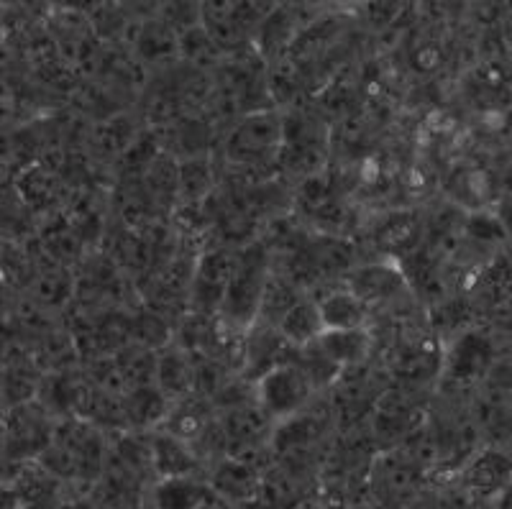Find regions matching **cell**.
Segmentation results:
<instances>
[{
  "instance_id": "obj_18",
  "label": "cell",
  "mask_w": 512,
  "mask_h": 509,
  "mask_svg": "<svg viewBox=\"0 0 512 509\" xmlns=\"http://www.w3.org/2000/svg\"><path fill=\"white\" fill-rule=\"evenodd\" d=\"M164 29H167V26H146L139 41L141 54H146V57H162V54L175 52L177 39Z\"/></svg>"
},
{
  "instance_id": "obj_4",
  "label": "cell",
  "mask_w": 512,
  "mask_h": 509,
  "mask_svg": "<svg viewBox=\"0 0 512 509\" xmlns=\"http://www.w3.org/2000/svg\"><path fill=\"white\" fill-rule=\"evenodd\" d=\"M208 486L210 492L231 507H241V504H249L262 497V479L251 463L239 461V458H226V461L218 463Z\"/></svg>"
},
{
  "instance_id": "obj_2",
  "label": "cell",
  "mask_w": 512,
  "mask_h": 509,
  "mask_svg": "<svg viewBox=\"0 0 512 509\" xmlns=\"http://www.w3.org/2000/svg\"><path fill=\"white\" fill-rule=\"evenodd\" d=\"M256 397H259V407L269 420H290L297 412L303 410L310 400L313 384L308 382V376L295 361L274 366L272 371L254 384Z\"/></svg>"
},
{
  "instance_id": "obj_5",
  "label": "cell",
  "mask_w": 512,
  "mask_h": 509,
  "mask_svg": "<svg viewBox=\"0 0 512 509\" xmlns=\"http://www.w3.org/2000/svg\"><path fill=\"white\" fill-rule=\"evenodd\" d=\"M408 284L410 282L402 269H397L390 261H377V264L351 272L346 290L359 297L364 305H372V302L400 295L402 290H408Z\"/></svg>"
},
{
  "instance_id": "obj_12",
  "label": "cell",
  "mask_w": 512,
  "mask_h": 509,
  "mask_svg": "<svg viewBox=\"0 0 512 509\" xmlns=\"http://www.w3.org/2000/svg\"><path fill=\"white\" fill-rule=\"evenodd\" d=\"M269 423H272V420L264 415L262 407H249L246 402H241V405L228 407V412L223 415V440L228 438L231 443H236V446H241L246 451V448H254L256 440L267 435Z\"/></svg>"
},
{
  "instance_id": "obj_16",
  "label": "cell",
  "mask_w": 512,
  "mask_h": 509,
  "mask_svg": "<svg viewBox=\"0 0 512 509\" xmlns=\"http://www.w3.org/2000/svg\"><path fill=\"white\" fill-rule=\"evenodd\" d=\"M157 376L162 384L164 397H175V400H185V394L192 392V369L190 361L182 353H169L157 361Z\"/></svg>"
},
{
  "instance_id": "obj_11",
  "label": "cell",
  "mask_w": 512,
  "mask_h": 509,
  "mask_svg": "<svg viewBox=\"0 0 512 509\" xmlns=\"http://www.w3.org/2000/svg\"><path fill=\"white\" fill-rule=\"evenodd\" d=\"M318 305L320 323H323V333L326 330H356L364 328L369 318V305L351 295L349 290L331 292L328 297L315 302Z\"/></svg>"
},
{
  "instance_id": "obj_6",
  "label": "cell",
  "mask_w": 512,
  "mask_h": 509,
  "mask_svg": "<svg viewBox=\"0 0 512 509\" xmlns=\"http://www.w3.org/2000/svg\"><path fill=\"white\" fill-rule=\"evenodd\" d=\"M149 456H152V471L159 476V481L187 479L200 469L198 453L192 451L190 443L169 433H157L149 440Z\"/></svg>"
},
{
  "instance_id": "obj_7",
  "label": "cell",
  "mask_w": 512,
  "mask_h": 509,
  "mask_svg": "<svg viewBox=\"0 0 512 509\" xmlns=\"http://www.w3.org/2000/svg\"><path fill=\"white\" fill-rule=\"evenodd\" d=\"M492 353H495V346L482 333H466V336H461L454 343V348H451V353H448L451 379L461 384L474 382L492 364Z\"/></svg>"
},
{
  "instance_id": "obj_14",
  "label": "cell",
  "mask_w": 512,
  "mask_h": 509,
  "mask_svg": "<svg viewBox=\"0 0 512 509\" xmlns=\"http://www.w3.org/2000/svg\"><path fill=\"white\" fill-rule=\"evenodd\" d=\"M280 333L285 338L287 346L292 348H303L308 343H315L323 333V323H320L318 315V305L315 300H297L295 305L287 310L285 315L280 318Z\"/></svg>"
},
{
  "instance_id": "obj_1",
  "label": "cell",
  "mask_w": 512,
  "mask_h": 509,
  "mask_svg": "<svg viewBox=\"0 0 512 509\" xmlns=\"http://www.w3.org/2000/svg\"><path fill=\"white\" fill-rule=\"evenodd\" d=\"M264 284H267V256L256 254V251H249V254L244 251L241 256H236V269H233L221 305L228 323L249 330L259 320Z\"/></svg>"
},
{
  "instance_id": "obj_3",
  "label": "cell",
  "mask_w": 512,
  "mask_h": 509,
  "mask_svg": "<svg viewBox=\"0 0 512 509\" xmlns=\"http://www.w3.org/2000/svg\"><path fill=\"white\" fill-rule=\"evenodd\" d=\"M282 146V121L272 113H256L228 139V157L241 164H259L277 157Z\"/></svg>"
},
{
  "instance_id": "obj_17",
  "label": "cell",
  "mask_w": 512,
  "mask_h": 509,
  "mask_svg": "<svg viewBox=\"0 0 512 509\" xmlns=\"http://www.w3.org/2000/svg\"><path fill=\"white\" fill-rule=\"evenodd\" d=\"M210 185H213V177H210V169L205 162H192L182 164L180 172H177V187H180V195L185 197L187 203H198L210 192Z\"/></svg>"
},
{
  "instance_id": "obj_19",
  "label": "cell",
  "mask_w": 512,
  "mask_h": 509,
  "mask_svg": "<svg viewBox=\"0 0 512 509\" xmlns=\"http://www.w3.org/2000/svg\"><path fill=\"white\" fill-rule=\"evenodd\" d=\"M57 509H98V507L93 504V499L77 497V499H64Z\"/></svg>"
},
{
  "instance_id": "obj_10",
  "label": "cell",
  "mask_w": 512,
  "mask_h": 509,
  "mask_svg": "<svg viewBox=\"0 0 512 509\" xmlns=\"http://www.w3.org/2000/svg\"><path fill=\"white\" fill-rule=\"evenodd\" d=\"M318 348L331 364L344 371L346 366H359L369 359L372 351V336L364 328L356 330H326L320 333Z\"/></svg>"
},
{
  "instance_id": "obj_15",
  "label": "cell",
  "mask_w": 512,
  "mask_h": 509,
  "mask_svg": "<svg viewBox=\"0 0 512 509\" xmlns=\"http://www.w3.org/2000/svg\"><path fill=\"white\" fill-rule=\"evenodd\" d=\"M121 405L126 423L136 425V428L164 423V415H167V397L152 387L128 389L121 397Z\"/></svg>"
},
{
  "instance_id": "obj_9",
  "label": "cell",
  "mask_w": 512,
  "mask_h": 509,
  "mask_svg": "<svg viewBox=\"0 0 512 509\" xmlns=\"http://www.w3.org/2000/svg\"><path fill=\"white\" fill-rule=\"evenodd\" d=\"M510 461L500 451H484L469 461L464 471V486L469 494L477 497H497L507 489Z\"/></svg>"
},
{
  "instance_id": "obj_13",
  "label": "cell",
  "mask_w": 512,
  "mask_h": 509,
  "mask_svg": "<svg viewBox=\"0 0 512 509\" xmlns=\"http://www.w3.org/2000/svg\"><path fill=\"white\" fill-rule=\"evenodd\" d=\"M208 481H200L195 476L187 479H164L157 481L152 489L154 509H200L208 499Z\"/></svg>"
},
{
  "instance_id": "obj_8",
  "label": "cell",
  "mask_w": 512,
  "mask_h": 509,
  "mask_svg": "<svg viewBox=\"0 0 512 509\" xmlns=\"http://www.w3.org/2000/svg\"><path fill=\"white\" fill-rule=\"evenodd\" d=\"M233 269H236V256L228 251L205 256L195 272V300L203 307H221Z\"/></svg>"
}]
</instances>
